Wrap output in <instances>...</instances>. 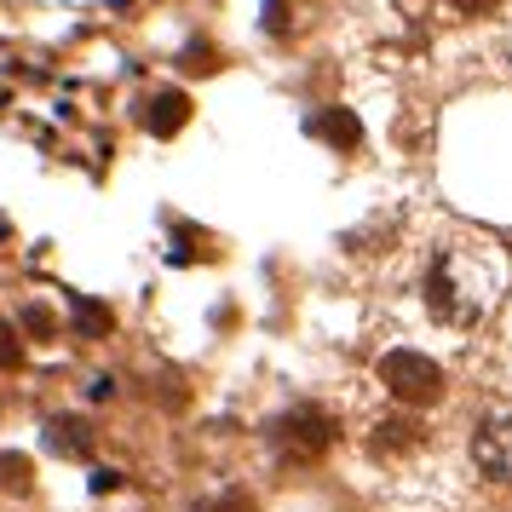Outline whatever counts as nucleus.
<instances>
[{
  "label": "nucleus",
  "mask_w": 512,
  "mask_h": 512,
  "mask_svg": "<svg viewBox=\"0 0 512 512\" xmlns=\"http://www.w3.org/2000/svg\"><path fill=\"white\" fill-rule=\"evenodd\" d=\"M47 443L58 449V455H87L93 449V438H87V420H75V415H58L47 426Z\"/></svg>",
  "instance_id": "0eeeda50"
},
{
  "label": "nucleus",
  "mask_w": 512,
  "mask_h": 512,
  "mask_svg": "<svg viewBox=\"0 0 512 512\" xmlns=\"http://www.w3.org/2000/svg\"><path fill=\"white\" fill-rule=\"evenodd\" d=\"M24 328H35V334H47V328H52V317H47V311H35V305H29V311H24Z\"/></svg>",
  "instance_id": "2eb2a0df"
},
{
  "label": "nucleus",
  "mask_w": 512,
  "mask_h": 512,
  "mask_svg": "<svg viewBox=\"0 0 512 512\" xmlns=\"http://www.w3.org/2000/svg\"><path fill=\"white\" fill-rule=\"evenodd\" d=\"M305 133L323 139V144H334V150H357V139H363V127H357L351 110H317V116L305 121Z\"/></svg>",
  "instance_id": "39448f33"
},
{
  "label": "nucleus",
  "mask_w": 512,
  "mask_h": 512,
  "mask_svg": "<svg viewBox=\"0 0 512 512\" xmlns=\"http://www.w3.org/2000/svg\"><path fill=\"white\" fill-rule=\"evenodd\" d=\"M288 0H265V29H277V35H288Z\"/></svg>",
  "instance_id": "4468645a"
},
{
  "label": "nucleus",
  "mask_w": 512,
  "mask_h": 512,
  "mask_svg": "<svg viewBox=\"0 0 512 512\" xmlns=\"http://www.w3.org/2000/svg\"><path fill=\"white\" fill-rule=\"evenodd\" d=\"M196 512H254V501H248L242 489H225V495H213V501H202Z\"/></svg>",
  "instance_id": "9d476101"
},
{
  "label": "nucleus",
  "mask_w": 512,
  "mask_h": 512,
  "mask_svg": "<svg viewBox=\"0 0 512 512\" xmlns=\"http://www.w3.org/2000/svg\"><path fill=\"white\" fill-rule=\"evenodd\" d=\"M438 6H443V12H455V18H484L495 0H438Z\"/></svg>",
  "instance_id": "ddd939ff"
},
{
  "label": "nucleus",
  "mask_w": 512,
  "mask_h": 512,
  "mask_svg": "<svg viewBox=\"0 0 512 512\" xmlns=\"http://www.w3.org/2000/svg\"><path fill=\"white\" fill-rule=\"evenodd\" d=\"M472 466L495 478V484H512V420H484L478 438H472Z\"/></svg>",
  "instance_id": "20e7f679"
},
{
  "label": "nucleus",
  "mask_w": 512,
  "mask_h": 512,
  "mask_svg": "<svg viewBox=\"0 0 512 512\" xmlns=\"http://www.w3.org/2000/svg\"><path fill=\"white\" fill-rule=\"evenodd\" d=\"M0 369H24V346H18L12 323H0Z\"/></svg>",
  "instance_id": "1a4fd4ad"
},
{
  "label": "nucleus",
  "mask_w": 512,
  "mask_h": 512,
  "mask_svg": "<svg viewBox=\"0 0 512 512\" xmlns=\"http://www.w3.org/2000/svg\"><path fill=\"white\" fill-rule=\"evenodd\" d=\"M185 121H190V98L185 93H156L150 98V110H144V127H150L156 139H173Z\"/></svg>",
  "instance_id": "423d86ee"
},
{
  "label": "nucleus",
  "mask_w": 512,
  "mask_h": 512,
  "mask_svg": "<svg viewBox=\"0 0 512 512\" xmlns=\"http://www.w3.org/2000/svg\"><path fill=\"white\" fill-rule=\"evenodd\" d=\"M380 386H386L397 403H438L443 369L426 351H386V357H380Z\"/></svg>",
  "instance_id": "f03ea898"
},
{
  "label": "nucleus",
  "mask_w": 512,
  "mask_h": 512,
  "mask_svg": "<svg viewBox=\"0 0 512 512\" xmlns=\"http://www.w3.org/2000/svg\"><path fill=\"white\" fill-rule=\"evenodd\" d=\"M501 294V265L478 236H443L420 265V305L443 328H472Z\"/></svg>",
  "instance_id": "f257e3e1"
},
{
  "label": "nucleus",
  "mask_w": 512,
  "mask_h": 512,
  "mask_svg": "<svg viewBox=\"0 0 512 512\" xmlns=\"http://www.w3.org/2000/svg\"><path fill=\"white\" fill-rule=\"evenodd\" d=\"M213 64H219V58H213L208 41H190V47H185V70H190V75H208Z\"/></svg>",
  "instance_id": "f8f14e48"
},
{
  "label": "nucleus",
  "mask_w": 512,
  "mask_h": 512,
  "mask_svg": "<svg viewBox=\"0 0 512 512\" xmlns=\"http://www.w3.org/2000/svg\"><path fill=\"white\" fill-rule=\"evenodd\" d=\"M0 478H6V489H29V461L24 455H0Z\"/></svg>",
  "instance_id": "9b49d317"
},
{
  "label": "nucleus",
  "mask_w": 512,
  "mask_h": 512,
  "mask_svg": "<svg viewBox=\"0 0 512 512\" xmlns=\"http://www.w3.org/2000/svg\"><path fill=\"white\" fill-rule=\"evenodd\" d=\"M75 328L93 334V340H104V334H110V311H104L98 300H75Z\"/></svg>",
  "instance_id": "6e6552de"
},
{
  "label": "nucleus",
  "mask_w": 512,
  "mask_h": 512,
  "mask_svg": "<svg viewBox=\"0 0 512 512\" xmlns=\"http://www.w3.org/2000/svg\"><path fill=\"white\" fill-rule=\"evenodd\" d=\"M271 443H277L282 461H317L328 443H334V420H328L323 409H311V403H294V409L271 426Z\"/></svg>",
  "instance_id": "7ed1b4c3"
}]
</instances>
